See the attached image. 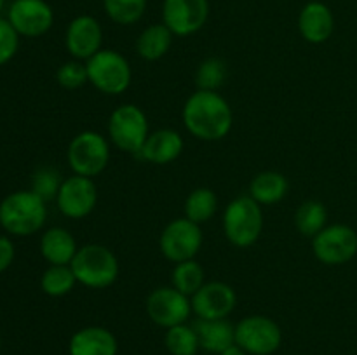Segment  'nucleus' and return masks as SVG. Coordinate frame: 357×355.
Listing matches in <instances>:
<instances>
[{
  "mask_svg": "<svg viewBox=\"0 0 357 355\" xmlns=\"http://www.w3.org/2000/svg\"><path fill=\"white\" fill-rule=\"evenodd\" d=\"M183 124L201 141H220L232 131L234 113L229 101L215 90H195L183 104Z\"/></svg>",
  "mask_w": 357,
  "mask_h": 355,
  "instance_id": "1",
  "label": "nucleus"
},
{
  "mask_svg": "<svg viewBox=\"0 0 357 355\" xmlns=\"http://www.w3.org/2000/svg\"><path fill=\"white\" fill-rule=\"evenodd\" d=\"M335 30V17L330 7L323 2L305 3L298 14V31L309 44H324Z\"/></svg>",
  "mask_w": 357,
  "mask_h": 355,
  "instance_id": "17",
  "label": "nucleus"
},
{
  "mask_svg": "<svg viewBox=\"0 0 357 355\" xmlns=\"http://www.w3.org/2000/svg\"><path fill=\"white\" fill-rule=\"evenodd\" d=\"M47 219V205L31 190H17L0 202V226L9 235L30 237Z\"/></svg>",
  "mask_w": 357,
  "mask_h": 355,
  "instance_id": "2",
  "label": "nucleus"
},
{
  "mask_svg": "<svg viewBox=\"0 0 357 355\" xmlns=\"http://www.w3.org/2000/svg\"><path fill=\"white\" fill-rule=\"evenodd\" d=\"M63 178L59 174L58 169L54 167H40V169L35 171L33 178H31V188L30 190L33 194H37L42 200H56L58 197V191L61 188Z\"/></svg>",
  "mask_w": 357,
  "mask_h": 355,
  "instance_id": "31",
  "label": "nucleus"
},
{
  "mask_svg": "<svg viewBox=\"0 0 357 355\" xmlns=\"http://www.w3.org/2000/svg\"><path fill=\"white\" fill-rule=\"evenodd\" d=\"M98 202V188L93 178L72 176L65 178L56 197L59 212L70 219H82L94 211Z\"/></svg>",
  "mask_w": 357,
  "mask_h": 355,
  "instance_id": "12",
  "label": "nucleus"
},
{
  "mask_svg": "<svg viewBox=\"0 0 357 355\" xmlns=\"http://www.w3.org/2000/svg\"><path fill=\"white\" fill-rule=\"evenodd\" d=\"M216 211H218V197L211 188H195L185 200V218L197 225L208 223L209 219L215 218Z\"/></svg>",
  "mask_w": 357,
  "mask_h": 355,
  "instance_id": "24",
  "label": "nucleus"
},
{
  "mask_svg": "<svg viewBox=\"0 0 357 355\" xmlns=\"http://www.w3.org/2000/svg\"><path fill=\"white\" fill-rule=\"evenodd\" d=\"M14 256H16V249H14L13 240L6 235H0V274H3L13 265Z\"/></svg>",
  "mask_w": 357,
  "mask_h": 355,
  "instance_id": "34",
  "label": "nucleus"
},
{
  "mask_svg": "<svg viewBox=\"0 0 357 355\" xmlns=\"http://www.w3.org/2000/svg\"><path fill=\"white\" fill-rule=\"evenodd\" d=\"M101 44H103V30L96 17L80 14L70 21L65 33V45L73 59L87 61L98 51H101Z\"/></svg>",
  "mask_w": 357,
  "mask_h": 355,
  "instance_id": "16",
  "label": "nucleus"
},
{
  "mask_svg": "<svg viewBox=\"0 0 357 355\" xmlns=\"http://www.w3.org/2000/svg\"><path fill=\"white\" fill-rule=\"evenodd\" d=\"M3 6H6V0H0V13H2Z\"/></svg>",
  "mask_w": 357,
  "mask_h": 355,
  "instance_id": "36",
  "label": "nucleus"
},
{
  "mask_svg": "<svg viewBox=\"0 0 357 355\" xmlns=\"http://www.w3.org/2000/svg\"><path fill=\"white\" fill-rule=\"evenodd\" d=\"M209 17V0H164L162 23L174 37H188L204 28Z\"/></svg>",
  "mask_w": 357,
  "mask_h": 355,
  "instance_id": "13",
  "label": "nucleus"
},
{
  "mask_svg": "<svg viewBox=\"0 0 357 355\" xmlns=\"http://www.w3.org/2000/svg\"><path fill=\"white\" fill-rule=\"evenodd\" d=\"M227 77H229L227 63L220 58H208L199 65L195 72V86L199 90L218 93L220 87L225 84Z\"/></svg>",
  "mask_w": 357,
  "mask_h": 355,
  "instance_id": "30",
  "label": "nucleus"
},
{
  "mask_svg": "<svg viewBox=\"0 0 357 355\" xmlns=\"http://www.w3.org/2000/svg\"><path fill=\"white\" fill-rule=\"evenodd\" d=\"M288 190L289 181L284 174L278 171H264L251 180L248 195L264 207V205H274L281 202L288 195Z\"/></svg>",
  "mask_w": 357,
  "mask_h": 355,
  "instance_id": "22",
  "label": "nucleus"
},
{
  "mask_svg": "<svg viewBox=\"0 0 357 355\" xmlns=\"http://www.w3.org/2000/svg\"><path fill=\"white\" fill-rule=\"evenodd\" d=\"M77 282L89 289H107L117 281L119 260L103 244H86L79 247L72 261Z\"/></svg>",
  "mask_w": 357,
  "mask_h": 355,
  "instance_id": "4",
  "label": "nucleus"
},
{
  "mask_svg": "<svg viewBox=\"0 0 357 355\" xmlns=\"http://www.w3.org/2000/svg\"><path fill=\"white\" fill-rule=\"evenodd\" d=\"M7 19L20 37H42L54 24V10L45 0H14Z\"/></svg>",
  "mask_w": 357,
  "mask_h": 355,
  "instance_id": "14",
  "label": "nucleus"
},
{
  "mask_svg": "<svg viewBox=\"0 0 357 355\" xmlns=\"http://www.w3.org/2000/svg\"><path fill=\"white\" fill-rule=\"evenodd\" d=\"M105 14L114 23L129 24L138 23L146 10V0H103Z\"/></svg>",
  "mask_w": 357,
  "mask_h": 355,
  "instance_id": "29",
  "label": "nucleus"
},
{
  "mask_svg": "<svg viewBox=\"0 0 357 355\" xmlns=\"http://www.w3.org/2000/svg\"><path fill=\"white\" fill-rule=\"evenodd\" d=\"M282 331L267 315H248L236 324V345L248 355H274L281 348Z\"/></svg>",
  "mask_w": 357,
  "mask_h": 355,
  "instance_id": "8",
  "label": "nucleus"
},
{
  "mask_svg": "<svg viewBox=\"0 0 357 355\" xmlns=\"http://www.w3.org/2000/svg\"><path fill=\"white\" fill-rule=\"evenodd\" d=\"M183 138L174 129H157L150 132L145 145L139 150L138 157L143 162L155 164V166H166L174 162L183 152Z\"/></svg>",
  "mask_w": 357,
  "mask_h": 355,
  "instance_id": "18",
  "label": "nucleus"
},
{
  "mask_svg": "<svg viewBox=\"0 0 357 355\" xmlns=\"http://www.w3.org/2000/svg\"><path fill=\"white\" fill-rule=\"evenodd\" d=\"M117 338L103 326L82 327L68 341V355H117Z\"/></svg>",
  "mask_w": 357,
  "mask_h": 355,
  "instance_id": "19",
  "label": "nucleus"
},
{
  "mask_svg": "<svg viewBox=\"0 0 357 355\" xmlns=\"http://www.w3.org/2000/svg\"><path fill=\"white\" fill-rule=\"evenodd\" d=\"M218 355H248V354L239 347V345H232V347H229L227 350H223L222 354Z\"/></svg>",
  "mask_w": 357,
  "mask_h": 355,
  "instance_id": "35",
  "label": "nucleus"
},
{
  "mask_svg": "<svg viewBox=\"0 0 357 355\" xmlns=\"http://www.w3.org/2000/svg\"><path fill=\"white\" fill-rule=\"evenodd\" d=\"M312 253L328 267L345 265L357 254V233L344 223L326 225L312 239Z\"/></svg>",
  "mask_w": 357,
  "mask_h": 355,
  "instance_id": "10",
  "label": "nucleus"
},
{
  "mask_svg": "<svg viewBox=\"0 0 357 355\" xmlns=\"http://www.w3.org/2000/svg\"><path fill=\"white\" fill-rule=\"evenodd\" d=\"M75 284L79 282L70 265H49V268L40 277L42 292L51 298L66 296L73 291Z\"/></svg>",
  "mask_w": 357,
  "mask_h": 355,
  "instance_id": "26",
  "label": "nucleus"
},
{
  "mask_svg": "<svg viewBox=\"0 0 357 355\" xmlns=\"http://www.w3.org/2000/svg\"><path fill=\"white\" fill-rule=\"evenodd\" d=\"M79 246L72 233L63 226H52L40 237V254L49 265H72Z\"/></svg>",
  "mask_w": 357,
  "mask_h": 355,
  "instance_id": "21",
  "label": "nucleus"
},
{
  "mask_svg": "<svg viewBox=\"0 0 357 355\" xmlns=\"http://www.w3.org/2000/svg\"><path fill=\"white\" fill-rule=\"evenodd\" d=\"M204 268L195 260L176 263L171 274V285L187 296H194L204 285Z\"/></svg>",
  "mask_w": 357,
  "mask_h": 355,
  "instance_id": "28",
  "label": "nucleus"
},
{
  "mask_svg": "<svg viewBox=\"0 0 357 355\" xmlns=\"http://www.w3.org/2000/svg\"><path fill=\"white\" fill-rule=\"evenodd\" d=\"M89 84L100 93L119 96L131 86L132 70L128 59L114 49H101L86 61Z\"/></svg>",
  "mask_w": 357,
  "mask_h": 355,
  "instance_id": "5",
  "label": "nucleus"
},
{
  "mask_svg": "<svg viewBox=\"0 0 357 355\" xmlns=\"http://www.w3.org/2000/svg\"><path fill=\"white\" fill-rule=\"evenodd\" d=\"M164 345L171 355H197V352L201 350L195 327L187 322L166 329Z\"/></svg>",
  "mask_w": 357,
  "mask_h": 355,
  "instance_id": "27",
  "label": "nucleus"
},
{
  "mask_svg": "<svg viewBox=\"0 0 357 355\" xmlns=\"http://www.w3.org/2000/svg\"><path fill=\"white\" fill-rule=\"evenodd\" d=\"M0 345H2V336H0Z\"/></svg>",
  "mask_w": 357,
  "mask_h": 355,
  "instance_id": "37",
  "label": "nucleus"
},
{
  "mask_svg": "<svg viewBox=\"0 0 357 355\" xmlns=\"http://www.w3.org/2000/svg\"><path fill=\"white\" fill-rule=\"evenodd\" d=\"M201 350L209 354H222L236 345V326L227 319H197L194 324Z\"/></svg>",
  "mask_w": 357,
  "mask_h": 355,
  "instance_id": "20",
  "label": "nucleus"
},
{
  "mask_svg": "<svg viewBox=\"0 0 357 355\" xmlns=\"http://www.w3.org/2000/svg\"><path fill=\"white\" fill-rule=\"evenodd\" d=\"M108 136L114 146L131 155H138L150 136L149 118L145 111L132 103L115 108L108 118Z\"/></svg>",
  "mask_w": 357,
  "mask_h": 355,
  "instance_id": "6",
  "label": "nucleus"
},
{
  "mask_svg": "<svg viewBox=\"0 0 357 355\" xmlns=\"http://www.w3.org/2000/svg\"><path fill=\"white\" fill-rule=\"evenodd\" d=\"M66 160L73 174L96 178L110 162V143L96 131H82L70 141Z\"/></svg>",
  "mask_w": 357,
  "mask_h": 355,
  "instance_id": "7",
  "label": "nucleus"
},
{
  "mask_svg": "<svg viewBox=\"0 0 357 355\" xmlns=\"http://www.w3.org/2000/svg\"><path fill=\"white\" fill-rule=\"evenodd\" d=\"M173 31L164 23L146 26L136 40V51L145 61H157L169 52L173 45Z\"/></svg>",
  "mask_w": 357,
  "mask_h": 355,
  "instance_id": "23",
  "label": "nucleus"
},
{
  "mask_svg": "<svg viewBox=\"0 0 357 355\" xmlns=\"http://www.w3.org/2000/svg\"><path fill=\"white\" fill-rule=\"evenodd\" d=\"M264 232V209L250 195L230 200L223 211V233L232 246L246 249L258 242Z\"/></svg>",
  "mask_w": 357,
  "mask_h": 355,
  "instance_id": "3",
  "label": "nucleus"
},
{
  "mask_svg": "<svg viewBox=\"0 0 357 355\" xmlns=\"http://www.w3.org/2000/svg\"><path fill=\"white\" fill-rule=\"evenodd\" d=\"M202 242H204V237H202L201 225L183 216L164 226L159 237V249L166 260L176 265L181 261L195 260Z\"/></svg>",
  "mask_w": 357,
  "mask_h": 355,
  "instance_id": "9",
  "label": "nucleus"
},
{
  "mask_svg": "<svg viewBox=\"0 0 357 355\" xmlns=\"http://www.w3.org/2000/svg\"><path fill=\"white\" fill-rule=\"evenodd\" d=\"M20 49V33L14 30L9 19L0 17V66L7 65Z\"/></svg>",
  "mask_w": 357,
  "mask_h": 355,
  "instance_id": "33",
  "label": "nucleus"
},
{
  "mask_svg": "<svg viewBox=\"0 0 357 355\" xmlns=\"http://www.w3.org/2000/svg\"><path fill=\"white\" fill-rule=\"evenodd\" d=\"M145 308L150 320L164 329L185 324L192 315L190 296L183 294L173 285H160L153 289L146 296Z\"/></svg>",
  "mask_w": 357,
  "mask_h": 355,
  "instance_id": "11",
  "label": "nucleus"
},
{
  "mask_svg": "<svg viewBox=\"0 0 357 355\" xmlns=\"http://www.w3.org/2000/svg\"><path fill=\"white\" fill-rule=\"evenodd\" d=\"M328 209L319 200H305L295 212V226L303 237L314 239L326 226Z\"/></svg>",
  "mask_w": 357,
  "mask_h": 355,
  "instance_id": "25",
  "label": "nucleus"
},
{
  "mask_svg": "<svg viewBox=\"0 0 357 355\" xmlns=\"http://www.w3.org/2000/svg\"><path fill=\"white\" fill-rule=\"evenodd\" d=\"M56 80H58L59 86L65 87V89H79L84 84L89 82L86 63L79 61V59H72V61L63 63L58 68V72H56Z\"/></svg>",
  "mask_w": 357,
  "mask_h": 355,
  "instance_id": "32",
  "label": "nucleus"
},
{
  "mask_svg": "<svg viewBox=\"0 0 357 355\" xmlns=\"http://www.w3.org/2000/svg\"><path fill=\"white\" fill-rule=\"evenodd\" d=\"M192 312L197 319H227L237 306V294L227 282H204L190 298Z\"/></svg>",
  "mask_w": 357,
  "mask_h": 355,
  "instance_id": "15",
  "label": "nucleus"
}]
</instances>
